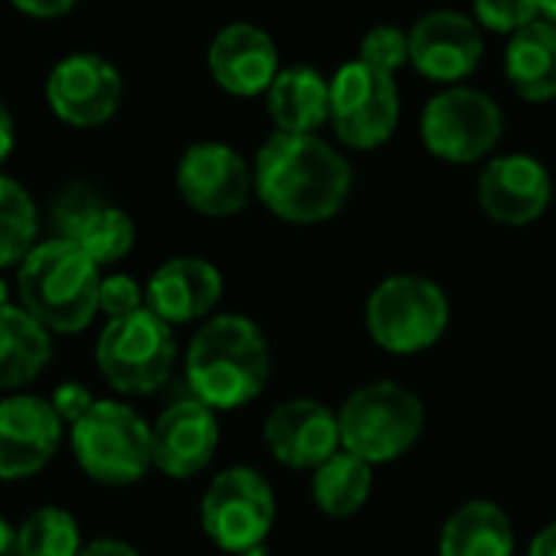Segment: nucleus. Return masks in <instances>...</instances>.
Returning <instances> with one entry per match:
<instances>
[{
  "label": "nucleus",
  "instance_id": "1",
  "mask_svg": "<svg viewBox=\"0 0 556 556\" xmlns=\"http://www.w3.org/2000/svg\"><path fill=\"white\" fill-rule=\"evenodd\" d=\"M252 174L262 206L295 226H315L338 216L354 187L344 154L318 135L275 131L258 148Z\"/></svg>",
  "mask_w": 556,
  "mask_h": 556
},
{
  "label": "nucleus",
  "instance_id": "2",
  "mask_svg": "<svg viewBox=\"0 0 556 556\" xmlns=\"http://www.w3.org/2000/svg\"><path fill=\"white\" fill-rule=\"evenodd\" d=\"M271 374V351L262 328L245 315H216L190 341L187 383L210 409L252 403Z\"/></svg>",
  "mask_w": 556,
  "mask_h": 556
},
{
  "label": "nucleus",
  "instance_id": "3",
  "mask_svg": "<svg viewBox=\"0 0 556 556\" xmlns=\"http://www.w3.org/2000/svg\"><path fill=\"white\" fill-rule=\"evenodd\" d=\"M102 271L92 255H86L70 239L37 242L21 262L17 295L21 305L50 334H79L99 315Z\"/></svg>",
  "mask_w": 556,
  "mask_h": 556
},
{
  "label": "nucleus",
  "instance_id": "4",
  "mask_svg": "<svg viewBox=\"0 0 556 556\" xmlns=\"http://www.w3.org/2000/svg\"><path fill=\"white\" fill-rule=\"evenodd\" d=\"M341 448L367 465H387L403 458L426 429L422 400L393 380H374L357 387L338 409Z\"/></svg>",
  "mask_w": 556,
  "mask_h": 556
},
{
  "label": "nucleus",
  "instance_id": "5",
  "mask_svg": "<svg viewBox=\"0 0 556 556\" xmlns=\"http://www.w3.org/2000/svg\"><path fill=\"white\" fill-rule=\"evenodd\" d=\"M367 331L374 344L396 357H413L439 344L448 331V295L422 275H390L367 299Z\"/></svg>",
  "mask_w": 556,
  "mask_h": 556
},
{
  "label": "nucleus",
  "instance_id": "6",
  "mask_svg": "<svg viewBox=\"0 0 556 556\" xmlns=\"http://www.w3.org/2000/svg\"><path fill=\"white\" fill-rule=\"evenodd\" d=\"M73 452L79 468L99 484H135L154 465L151 426L122 400H96L73 426Z\"/></svg>",
  "mask_w": 556,
  "mask_h": 556
},
{
  "label": "nucleus",
  "instance_id": "7",
  "mask_svg": "<svg viewBox=\"0 0 556 556\" xmlns=\"http://www.w3.org/2000/svg\"><path fill=\"white\" fill-rule=\"evenodd\" d=\"M96 361L115 393H154L167 383L177 364L174 328L161 321L151 308L115 318L99 334Z\"/></svg>",
  "mask_w": 556,
  "mask_h": 556
},
{
  "label": "nucleus",
  "instance_id": "8",
  "mask_svg": "<svg viewBox=\"0 0 556 556\" xmlns=\"http://www.w3.org/2000/svg\"><path fill=\"white\" fill-rule=\"evenodd\" d=\"M275 523V491L262 471L236 465L219 471L203 501L200 527L226 553H249L265 543Z\"/></svg>",
  "mask_w": 556,
  "mask_h": 556
},
{
  "label": "nucleus",
  "instance_id": "9",
  "mask_svg": "<svg viewBox=\"0 0 556 556\" xmlns=\"http://www.w3.org/2000/svg\"><path fill=\"white\" fill-rule=\"evenodd\" d=\"M422 144L429 154L448 164H475L488 157L501 135H504V115L491 96L481 89L455 86L429 99L422 109Z\"/></svg>",
  "mask_w": 556,
  "mask_h": 556
},
{
  "label": "nucleus",
  "instance_id": "10",
  "mask_svg": "<svg viewBox=\"0 0 556 556\" xmlns=\"http://www.w3.org/2000/svg\"><path fill=\"white\" fill-rule=\"evenodd\" d=\"M400 125L396 79L354 60L331 79V128L354 151H374L393 138Z\"/></svg>",
  "mask_w": 556,
  "mask_h": 556
},
{
  "label": "nucleus",
  "instance_id": "11",
  "mask_svg": "<svg viewBox=\"0 0 556 556\" xmlns=\"http://www.w3.org/2000/svg\"><path fill=\"white\" fill-rule=\"evenodd\" d=\"M177 190L190 210L223 219L249 206L255 174L236 148L223 141H200L187 148L177 164Z\"/></svg>",
  "mask_w": 556,
  "mask_h": 556
},
{
  "label": "nucleus",
  "instance_id": "12",
  "mask_svg": "<svg viewBox=\"0 0 556 556\" xmlns=\"http://www.w3.org/2000/svg\"><path fill=\"white\" fill-rule=\"evenodd\" d=\"M122 73L96 53H73L60 60L47 79V99L60 122L73 128H99L122 105Z\"/></svg>",
  "mask_w": 556,
  "mask_h": 556
},
{
  "label": "nucleus",
  "instance_id": "13",
  "mask_svg": "<svg viewBox=\"0 0 556 556\" xmlns=\"http://www.w3.org/2000/svg\"><path fill=\"white\" fill-rule=\"evenodd\" d=\"M63 426L43 396L0 400V481H21L47 468L63 442Z\"/></svg>",
  "mask_w": 556,
  "mask_h": 556
},
{
  "label": "nucleus",
  "instance_id": "14",
  "mask_svg": "<svg viewBox=\"0 0 556 556\" xmlns=\"http://www.w3.org/2000/svg\"><path fill=\"white\" fill-rule=\"evenodd\" d=\"M265 445L271 458L286 468L315 471L331 455L341 452V426L338 413H331L318 400H286L265 419Z\"/></svg>",
  "mask_w": 556,
  "mask_h": 556
},
{
  "label": "nucleus",
  "instance_id": "15",
  "mask_svg": "<svg viewBox=\"0 0 556 556\" xmlns=\"http://www.w3.org/2000/svg\"><path fill=\"white\" fill-rule=\"evenodd\" d=\"M481 56V27L458 11H432L409 30V66L432 83H462Z\"/></svg>",
  "mask_w": 556,
  "mask_h": 556
},
{
  "label": "nucleus",
  "instance_id": "16",
  "mask_svg": "<svg viewBox=\"0 0 556 556\" xmlns=\"http://www.w3.org/2000/svg\"><path fill=\"white\" fill-rule=\"evenodd\" d=\"M216 445H219L216 409H210L197 396L170 403L151 426L154 468L164 471L167 478L200 475L213 462Z\"/></svg>",
  "mask_w": 556,
  "mask_h": 556
},
{
  "label": "nucleus",
  "instance_id": "17",
  "mask_svg": "<svg viewBox=\"0 0 556 556\" xmlns=\"http://www.w3.org/2000/svg\"><path fill=\"white\" fill-rule=\"evenodd\" d=\"M553 200V180L546 167L530 154H501L488 161L478 177L481 210L504 226H527L546 213Z\"/></svg>",
  "mask_w": 556,
  "mask_h": 556
},
{
  "label": "nucleus",
  "instance_id": "18",
  "mask_svg": "<svg viewBox=\"0 0 556 556\" xmlns=\"http://www.w3.org/2000/svg\"><path fill=\"white\" fill-rule=\"evenodd\" d=\"M148 308L174 325H190L206 318L223 299V275L210 258L177 255L154 268L148 278Z\"/></svg>",
  "mask_w": 556,
  "mask_h": 556
},
{
  "label": "nucleus",
  "instance_id": "19",
  "mask_svg": "<svg viewBox=\"0 0 556 556\" xmlns=\"http://www.w3.org/2000/svg\"><path fill=\"white\" fill-rule=\"evenodd\" d=\"M206 66L219 89H226L229 96H242V99L268 92L275 76L282 73L271 37L255 24L223 27L210 43Z\"/></svg>",
  "mask_w": 556,
  "mask_h": 556
},
{
  "label": "nucleus",
  "instance_id": "20",
  "mask_svg": "<svg viewBox=\"0 0 556 556\" xmlns=\"http://www.w3.org/2000/svg\"><path fill=\"white\" fill-rule=\"evenodd\" d=\"M60 239L76 242L99 265L118 262L135 245V223L125 210L102 203L86 187H73L56 203Z\"/></svg>",
  "mask_w": 556,
  "mask_h": 556
},
{
  "label": "nucleus",
  "instance_id": "21",
  "mask_svg": "<svg viewBox=\"0 0 556 556\" xmlns=\"http://www.w3.org/2000/svg\"><path fill=\"white\" fill-rule=\"evenodd\" d=\"M275 131L282 135H315L331 122V83L312 66H289L275 76L265 92Z\"/></svg>",
  "mask_w": 556,
  "mask_h": 556
},
{
  "label": "nucleus",
  "instance_id": "22",
  "mask_svg": "<svg viewBox=\"0 0 556 556\" xmlns=\"http://www.w3.org/2000/svg\"><path fill=\"white\" fill-rule=\"evenodd\" d=\"M514 523L494 501H465L439 533V556H514Z\"/></svg>",
  "mask_w": 556,
  "mask_h": 556
},
{
  "label": "nucleus",
  "instance_id": "23",
  "mask_svg": "<svg viewBox=\"0 0 556 556\" xmlns=\"http://www.w3.org/2000/svg\"><path fill=\"white\" fill-rule=\"evenodd\" d=\"M50 357V331L24 305H0V390L34 383Z\"/></svg>",
  "mask_w": 556,
  "mask_h": 556
},
{
  "label": "nucleus",
  "instance_id": "24",
  "mask_svg": "<svg viewBox=\"0 0 556 556\" xmlns=\"http://www.w3.org/2000/svg\"><path fill=\"white\" fill-rule=\"evenodd\" d=\"M504 73L523 102L556 99V27L543 17L514 34L504 50Z\"/></svg>",
  "mask_w": 556,
  "mask_h": 556
},
{
  "label": "nucleus",
  "instance_id": "25",
  "mask_svg": "<svg viewBox=\"0 0 556 556\" xmlns=\"http://www.w3.org/2000/svg\"><path fill=\"white\" fill-rule=\"evenodd\" d=\"M374 494V465L351 452L331 455L321 468L312 471V497L328 517L357 514Z\"/></svg>",
  "mask_w": 556,
  "mask_h": 556
},
{
  "label": "nucleus",
  "instance_id": "26",
  "mask_svg": "<svg viewBox=\"0 0 556 556\" xmlns=\"http://www.w3.org/2000/svg\"><path fill=\"white\" fill-rule=\"evenodd\" d=\"M37 206L24 184L0 174V268L24 262L37 245Z\"/></svg>",
  "mask_w": 556,
  "mask_h": 556
},
{
  "label": "nucleus",
  "instance_id": "27",
  "mask_svg": "<svg viewBox=\"0 0 556 556\" xmlns=\"http://www.w3.org/2000/svg\"><path fill=\"white\" fill-rule=\"evenodd\" d=\"M21 556H79V523L63 507H37L17 527Z\"/></svg>",
  "mask_w": 556,
  "mask_h": 556
},
{
  "label": "nucleus",
  "instance_id": "28",
  "mask_svg": "<svg viewBox=\"0 0 556 556\" xmlns=\"http://www.w3.org/2000/svg\"><path fill=\"white\" fill-rule=\"evenodd\" d=\"M540 21L536 0H475V24L491 34H520Z\"/></svg>",
  "mask_w": 556,
  "mask_h": 556
},
{
  "label": "nucleus",
  "instance_id": "29",
  "mask_svg": "<svg viewBox=\"0 0 556 556\" xmlns=\"http://www.w3.org/2000/svg\"><path fill=\"white\" fill-rule=\"evenodd\" d=\"M361 63L393 76L409 63V34L400 27H374L361 43Z\"/></svg>",
  "mask_w": 556,
  "mask_h": 556
},
{
  "label": "nucleus",
  "instance_id": "30",
  "mask_svg": "<svg viewBox=\"0 0 556 556\" xmlns=\"http://www.w3.org/2000/svg\"><path fill=\"white\" fill-rule=\"evenodd\" d=\"M148 308V292L135 282L131 275H105L102 278V292H99V312L115 318H128L135 312Z\"/></svg>",
  "mask_w": 556,
  "mask_h": 556
},
{
  "label": "nucleus",
  "instance_id": "31",
  "mask_svg": "<svg viewBox=\"0 0 556 556\" xmlns=\"http://www.w3.org/2000/svg\"><path fill=\"white\" fill-rule=\"evenodd\" d=\"M53 409L60 413V419L63 422H70V426H76L92 406H96V400H92V393L83 387V383H63L56 393H53Z\"/></svg>",
  "mask_w": 556,
  "mask_h": 556
},
{
  "label": "nucleus",
  "instance_id": "32",
  "mask_svg": "<svg viewBox=\"0 0 556 556\" xmlns=\"http://www.w3.org/2000/svg\"><path fill=\"white\" fill-rule=\"evenodd\" d=\"M11 4L27 14V17H40V21H53V17H63L70 14L79 0H11Z\"/></svg>",
  "mask_w": 556,
  "mask_h": 556
},
{
  "label": "nucleus",
  "instance_id": "33",
  "mask_svg": "<svg viewBox=\"0 0 556 556\" xmlns=\"http://www.w3.org/2000/svg\"><path fill=\"white\" fill-rule=\"evenodd\" d=\"M79 556H141L131 543L125 540H112V536H102V540H92L79 549Z\"/></svg>",
  "mask_w": 556,
  "mask_h": 556
},
{
  "label": "nucleus",
  "instance_id": "34",
  "mask_svg": "<svg viewBox=\"0 0 556 556\" xmlns=\"http://www.w3.org/2000/svg\"><path fill=\"white\" fill-rule=\"evenodd\" d=\"M14 141H17V125H14V115L11 109L0 102V164H4L14 151Z\"/></svg>",
  "mask_w": 556,
  "mask_h": 556
},
{
  "label": "nucleus",
  "instance_id": "35",
  "mask_svg": "<svg viewBox=\"0 0 556 556\" xmlns=\"http://www.w3.org/2000/svg\"><path fill=\"white\" fill-rule=\"evenodd\" d=\"M527 556H556V520L546 523L543 530H536V536L530 540Z\"/></svg>",
  "mask_w": 556,
  "mask_h": 556
},
{
  "label": "nucleus",
  "instance_id": "36",
  "mask_svg": "<svg viewBox=\"0 0 556 556\" xmlns=\"http://www.w3.org/2000/svg\"><path fill=\"white\" fill-rule=\"evenodd\" d=\"M0 556H21V543H17V530L0 517Z\"/></svg>",
  "mask_w": 556,
  "mask_h": 556
},
{
  "label": "nucleus",
  "instance_id": "37",
  "mask_svg": "<svg viewBox=\"0 0 556 556\" xmlns=\"http://www.w3.org/2000/svg\"><path fill=\"white\" fill-rule=\"evenodd\" d=\"M536 4H540V17L556 27V0H536Z\"/></svg>",
  "mask_w": 556,
  "mask_h": 556
},
{
  "label": "nucleus",
  "instance_id": "38",
  "mask_svg": "<svg viewBox=\"0 0 556 556\" xmlns=\"http://www.w3.org/2000/svg\"><path fill=\"white\" fill-rule=\"evenodd\" d=\"M0 305H11V299H8V286H4V278H0Z\"/></svg>",
  "mask_w": 556,
  "mask_h": 556
}]
</instances>
